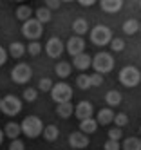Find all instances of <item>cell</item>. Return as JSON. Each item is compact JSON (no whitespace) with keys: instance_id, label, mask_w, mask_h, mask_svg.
<instances>
[{"instance_id":"60d3db41","label":"cell","mask_w":141,"mask_h":150,"mask_svg":"<svg viewBox=\"0 0 141 150\" xmlns=\"http://www.w3.org/2000/svg\"><path fill=\"white\" fill-rule=\"evenodd\" d=\"M4 137H6V134H4V130H0V145H2V141H4Z\"/></svg>"},{"instance_id":"d6986e66","label":"cell","mask_w":141,"mask_h":150,"mask_svg":"<svg viewBox=\"0 0 141 150\" xmlns=\"http://www.w3.org/2000/svg\"><path fill=\"white\" fill-rule=\"evenodd\" d=\"M71 71H72V67H71V63H69V62H58V63H56V67H54V72H56V76L62 78V80L69 78V76H71Z\"/></svg>"},{"instance_id":"5bb4252c","label":"cell","mask_w":141,"mask_h":150,"mask_svg":"<svg viewBox=\"0 0 141 150\" xmlns=\"http://www.w3.org/2000/svg\"><path fill=\"white\" fill-rule=\"evenodd\" d=\"M101 9L105 13H118V11H121V7H123V0H101L100 2Z\"/></svg>"},{"instance_id":"d6a6232c","label":"cell","mask_w":141,"mask_h":150,"mask_svg":"<svg viewBox=\"0 0 141 150\" xmlns=\"http://www.w3.org/2000/svg\"><path fill=\"white\" fill-rule=\"evenodd\" d=\"M111 49H112V52H121L125 49V42L121 38H114L111 42Z\"/></svg>"},{"instance_id":"f546056e","label":"cell","mask_w":141,"mask_h":150,"mask_svg":"<svg viewBox=\"0 0 141 150\" xmlns=\"http://www.w3.org/2000/svg\"><path fill=\"white\" fill-rule=\"evenodd\" d=\"M27 52H29V56H38L42 52V44H40V42H29Z\"/></svg>"},{"instance_id":"30bf717a","label":"cell","mask_w":141,"mask_h":150,"mask_svg":"<svg viewBox=\"0 0 141 150\" xmlns=\"http://www.w3.org/2000/svg\"><path fill=\"white\" fill-rule=\"evenodd\" d=\"M63 51H65V44L56 38V36H52L47 40V44H45V52H47V56L49 58H60L63 54Z\"/></svg>"},{"instance_id":"f6af8a7d","label":"cell","mask_w":141,"mask_h":150,"mask_svg":"<svg viewBox=\"0 0 141 150\" xmlns=\"http://www.w3.org/2000/svg\"><path fill=\"white\" fill-rule=\"evenodd\" d=\"M139 7H141V2H139Z\"/></svg>"},{"instance_id":"8d00e7d4","label":"cell","mask_w":141,"mask_h":150,"mask_svg":"<svg viewBox=\"0 0 141 150\" xmlns=\"http://www.w3.org/2000/svg\"><path fill=\"white\" fill-rule=\"evenodd\" d=\"M91 81H92V87H100V85L103 83V76L101 74H91Z\"/></svg>"},{"instance_id":"4fadbf2b","label":"cell","mask_w":141,"mask_h":150,"mask_svg":"<svg viewBox=\"0 0 141 150\" xmlns=\"http://www.w3.org/2000/svg\"><path fill=\"white\" fill-rule=\"evenodd\" d=\"M114 117H116V114H114V110L111 109V107L100 109V110H98V114H96V120H98V123H100V125H111L114 121Z\"/></svg>"},{"instance_id":"277c9868","label":"cell","mask_w":141,"mask_h":150,"mask_svg":"<svg viewBox=\"0 0 141 150\" xmlns=\"http://www.w3.org/2000/svg\"><path fill=\"white\" fill-rule=\"evenodd\" d=\"M92 69L96 71V74H107L114 69V58L111 52H98V54L92 58Z\"/></svg>"},{"instance_id":"d590c367","label":"cell","mask_w":141,"mask_h":150,"mask_svg":"<svg viewBox=\"0 0 141 150\" xmlns=\"http://www.w3.org/2000/svg\"><path fill=\"white\" fill-rule=\"evenodd\" d=\"M9 150H26V145H24V141H20V139H15V141H11Z\"/></svg>"},{"instance_id":"ee69618b","label":"cell","mask_w":141,"mask_h":150,"mask_svg":"<svg viewBox=\"0 0 141 150\" xmlns=\"http://www.w3.org/2000/svg\"><path fill=\"white\" fill-rule=\"evenodd\" d=\"M139 31H141V25H139Z\"/></svg>"},{"instance_id":"b9f144b4","label":"cell","mask_w":141,"mask_h":150,"mask_svg":"<svg viewBox=\"0 0 141 150\" xmlns=\"http://www.w3.org/2000/svg\"><path fill=\"white\" fill-rule=\"evenodd\" d=\"M0 107H2V98H0Z\"/></svg>"},{"instance_id":"44dd1931","label":"cell","mask_w":141,"mask_h":150,"mask_svg":"<svg viewBox=\"0 0 141 150\" xmlns=\"http://www.w3.org/2000/svg\"><path fill=\"white\" fill-rule=\"evenodd\" d=\"M9 56H13V58H22L27 52V47L24 44H20V42H13V44L9 45Z\"/></svg>"},{"instance_id":"3957f363","label":"cell","mask_w":141,"mask_h":150,"mask_svg":"<svg viewBox=\"0 0 141 150\" xmlns=\"http://www.w3.org/2000/svg\"><path fill=\"white\" fill-rule=\"evenodd\" d=\"M20 125H22V134H26L31 139H35L40 134H43V128H45L38 116H27Z\"/></svg>"},{"instance_id":"ffe728a7","label":"cell","mask_w":141,"mask_h":150,"mask_svg":"<svg viewBox=\"0 0 141 150\" xmlns=\"http://www.w3.org/2000/svg\"><path fill=\"white\" fill-rule=\"evenodd\" d=\"M72 33H76V36H83L85 33H89V24L85 18H76L72 22Z\"/></svg>"},{"instance_id":"5b68a950","label":"cell","mask_w":141,"mask_h":150,"mask_svg":"<svg viewBox=\"0 0 141 150\" xmlns=\"http://www.w3.org/2000/svg\"><path fill=\"white\" fill-rule=\"evenodd\" d=\"M51 98H52L54 103H58V105L69 103L71 98H72V87H71L69 83H65V81H60V83H56V85L52 87Z\"/></svg>"},{"instance_id":"74e56055","label":"cell","mask_w":141,"mask_h":150,"mask_svg":"<svg viewBox=\"0 0 141 150\" xmlns=\"http://www.w3.org/2000/svg\"><path fill=\"white\" fill-rule=\"evenodd\" d=\"M7 56H9V52H7L4 47H0V67H2L4 63L7 62Z\"/></svg>"},{"instance_id":"cb8c5ba5","label":"cell","mask_w":141,"mask_h":150,"mask_svg":"<svg viewBox=\"0 0 141 150\" xmlns=\"http://www.w3.org/2000/svg\"><path fill=\"white\" fill-rule=\"evenodd\" d=\"M72 112H74V109H72V103H71V101H69V103L56 105V114H58L60 117H63V120L71 117V116H72Z\"/></svg>"},{"instance_id":"ac0fdd59","label":"cell","mask_w":141,"mask_h":150,"mask_svg":"<svg viewBox=\"0 0 141 150\" xmlns=\"http://www.w3.org/2000/svg\"><path fill=\"white\" fill-rule=\"evenodd\" d=\"M121 100H123V96H121V92L119 91H116V89H112V91H108L107 94H105V101H107V105L111 107H118V105H121Z\"/></svg>"},{"instance_id":"7a4b0ae2","label":"cell","mask_w":141,"mask_h":150,"mask_svg":"<svg viewBox=\"0 0 141 150\" xmlns=\"http://www.w3.org/2000/svg\"><path fill=\"white\" fill-rule=\"evenodd\" d=\"M118 78H119V83L121 85L132 89V87H137L141 83V71L137 67H134V65H127V67H123L119 71Z\"/></svg>"},{"instance_id":"f35d334b","label":"cell","mask_w":141,"mask_h":150,"mask_svg":"<svg viewBox=\"0 0 141 150\" xmlns=\"http://www.w3.org/2000/svg\"><path fill=\"white\" fill-rule=\"evenodd\" d=\"M45 4H47V7H49V9H58V7L62 6L60 0H47Z\"/></svg>"},{"instance_id":"7bdbcfd3","label":"cell","mask_w":141,"mask_h":150,"mask_svg":"<svg viewBox=\"0 0 141 150\" xmlns=\"http://www.w3.org/2000/svg\"><path fill=\"white\" fill-rule=\"evenodd\" d=\"M139 134H141V128H139Z\"/></svg>"},{"instance_id":"6da1fadb","label":"cell","mask_w":141,"mask_h":150,"mask_svg":"<svg viewBox=\"0 0 141 150\" xmlns=\"http://www.w3.org/2000/svg\"><path fill=\"white\" fill-rule=\"evenodd\" d=\"M112 40H114L112 31L108 29L107 25L98 24V25H94V27L91 29V42H92L94 45H98V47H105V45H111Z\"/></svg>"},{"instance_id":"2e32d148","label":"cell","mask_w":141,"mask_h":150,"mask_svg":"<svg viewBox=\"0 0 141 150\" xmlns=\"http://www.w3.org/2000/svg\"><path fill=\"white\" fill-rule=\"evenodd\" d=\"M4 134L11 139V141H15V139H18V136L22 134V125L20 123H15V121H9L4 128Z\"/></svg>"},{"instance_id":"9a60e30c","label":"cell","mask_w":141,"mask_h":150,"mask_svg":"<svg viewBox=\"0 0 141 150\" xmlns=\"http://www.w3.org/2000/svg\"><path fill=\"white\" fill-rule=\"evenodd\" d=\"M72 65L78 69V71H87V69L92 65V58L87 54V52H83V54L72 58Z\"/></svg>"},{"instance_id":"d4e9b609","label":"cell","mask_w":141,"mask_h":150,"mask_svg":"<svg viewBox=\"0 0 141 150\" xmlns=\"http://www.w3.org/2000/svg\"><path fill=\"white\" fill-rule=\"evenodd\" d=\"M139 25H141V22H137V20H134V18H130V20H127V22L123 24V33L125 35H134V33H137L139 31Z\"/></svg>"},{"instance_id":"ab89813d","label":"cell","mask_w":141,"mask_h":150,"mask_svg":"<svg viewBox=\"0 0 141 150\" xmlns=\"http://www.w3.org/2000/svg\"><path fill=\"white\" fill-rule=\"evenodd\" d=\"M94 4H96L94 0H80V6H83V7H91Z\"/></svg>"},{"instance_id":"7402d4cb","label":"cell","mask_w":141,"mask_h":150,"mask_svg":"<svg viewBox=\"0 0 141 150\" xmlns=\"http://www.w3.org/2000/svg\"><path fill=\"white\" fill-rule=\"evenodd\" d=\"M31 15H33V9H31V6L22 4V6H18V7H16V18L20 20L22 24H24V22H27V20H31Z\"/></svg>"},{"instance_id":"52a82bcc","label":"cell","mask_w":141,"mask_h":150,"mask_svg":"<svg viewBox=\"0 0 141 150\" xmlns=\"http://www.w3.org/2000/svg\"><path fill=\"white\" fill-rule=\"evenodd\" d=\"M33 78V69L27 65V63H16V65L11 69V80H13L15 83H18V85H24V83H27L29 80Z\"/></svg>"},{"instance_id":"8992f818","label":"cell","mask_w":141,"mask_h":150,"mask_svg":"<svg viewBox=\"0 0 141 150\" xmlns=\"http://www.w3.org/2000/svg\"><path fill=\"white\" fill-rule=\"evenodd\" d=\"M43 33V25L38 22L36 18H31L27 22L22 24V35H24L29 42H38V38Z\"/></svg>"},{"instance_id":"f1b7e54d","label":"cell","mask_w":141,"mask_h":150,"mask_svg":"<svg viewBox=\"0 0 141 150\" xmlns=\"http://www.w3.org/2000/svg\"><path fill=\"white\" fill-rule=\"evenodd\" d=\"M52 87H54V83H52L49 78H42V80L38 81V91H42V92H51Z\"/></svg>"},{"instance_id":"8fae6325","label":"cell","mask_w":141,"mask_h":150,"mask_svg":"<svg viewBox=\"0 0 141 150\" xmlns=\"http://www.w3.org/2000/svg\"><path fill=\"white\" fill-rule=\"evenodd\" d=\"M74 114H76V117H78L80 121H85V120H91L92 117V114H94V107H92V103L91 101H80L78 105L74 107Z\"/></svg>"},{"instance_id":"ba28073f","label":"cell","mask_w":141,"mask_h":150,"mask_svg":"<svg viewBox=\"0 0 141 150\" xmlns=\"http://www.w3.org/2000/svg\"><path fill=\"white\" fill-rule=\"evenodd\" d=\"M0 110H2L6 116H16L22 110V100L16 98L15 94H7V96L2 98V107H0Z\"/></svg>"},{"instance_id":"7c38bea8","label":"cell","mask_w":141,"mask_h":150,"mask_svg":"<svg viewBox=\"0 0 141 150\" xmlns=\"http://www.w3.org/2000/svg\"><path fill=\"white\" fill-rule=\"evenodd\" d=\"M89 136H85L83 132H80V130H76V132H72L71 136H69V145L72 146V148H76V150H81V148H87L89 146Z\"/></svg>"},{"instance_id":"836d02e7","label":"cell","mask_w":141,"mask_h":150,"mask_svg":"<svg viewBox=\"0 0 141 150\" xmlns=\"http://www.w3.org/2000/svg\"><path fill=\"white\" fill-rule=\"evenodd\" d=\"M121 137H123V132H121V128L114 127V128H111V130H108V139H112V141H119Z\"/></svg>"},{"instance_id":"603a6c76","label":"cell","mask_w":141,"mask_h":150,"mask_svg":"<svg viewBox=\"0 0 141 150\" xmlns=\"http://www.w3.org/2000/svg\"><path fill=\"white\" fill-rule=\"evenodd\" d=\"M121 150H141V139L139 137H127V139H123Z\"/></svg>"},{"instance_id":"4dcf8cb0","label":"cell","mask_w":141,"mask_h":150,"mask_svg":"<svg viewBox=\"0 0 141 150\" xmlns=\"http://www.w3.org/2000/svg\"><path fill=\"white\" fill-rule=\"evenodd\" d=\"M36 98H38V89H33V87H27L26 91H24V100L26 101H36Z\"/></svg>"},{"instance_id":"83f0119b","label":"cell","mask_w":141,"mask_h":150,"mask_svg":"<svg viewBox=\"0 0 141 150\" xmlns=\"http://www.w3.org/2000/svg\"><path fill=\"white\" fill-rule=\"evenodd\" d=\"M76 85H78V89L81 91H87L92 87V81H91V74H80L78 78H76Z\"/></svg>"},{"instance_id":"1f68e13d","label":"cell","mask_w":141,"mask_h":150,"mask_svg":"<svg viewBox=\"0 0 141 150\" xmlns=\"http://www.w3.org/2000/svg\"><path fill=\"white\" fill-rule=\"evenodd\" d=\"M114 123H116V127H118V128H123L125 125H128V116H127L125 112H119V114H116V117H114Z\"/></svg>"},{"instance_id":"e575fe53","label":"cell","mask_w":141,"mask_h":150,"mask_svg":"<svg viewBox=\"0 0 141 150\" xmlns=\"http://www.w3.org/2000/svg\"><path fill=\"white\" fill-rule=\"evenodd\" d=\"M105 150H121V145H119V141H112V139H107L105 145H103Z\"/></svg>"},{"instance_id":"e0dca14e","label":"cell","mask_w":141,"mask_h":150,"mask_svg":"<svg viewBox=\"0 0 141 150\" xmlns=\"http://www.w3.org/2000/svg\"><path fill=\"white\" fill-rule=\"evenodd\" d=\"M98 127H100V123H98V120H85V121H80V132H83L85 136L89 134H94L98 130Z\"/></svg>"},{"instance_id":"4316f807","label":"cell","mask_w":141,"mask_h":150,"mask_svg":"<svg viewBox=\"0 0 141 150\" xmlns=\"http://www.w3.org/2000/svg\"><path fill=\"white\" fill-rule=\"evenodd\" d=\"M36 20L40 24H47L51 22V9L47 6H43V7H38L36 9Z\"/></svg>"},{"instance_id":"484cf974","label":"cell","mask_w":141,"mask_h":150,"mask_svg":"<svg viewBox=\"0 0 141 150\" xmlns=\"http://www.w3.org/2000/svg\"><path fill=\"white\" fill-rule=\"evenodd\" d=\"M60 136V130L56 125H47L45 128H43V137L47 139V141H56Z\"/></svg>"},{"instance_id":"9c48e42d","label":"cell","mask_w":141,"mask_h":150,"mask_svg":"<svg viewBox=\"0 0 141 150\" xmlns=\"http://www.w3.org/2000/svg\"><path fill=\"white\" fill-rule=\"evenodd\" d=\"M65 51H67L72 58L83 54V52H85V40L81 36H76V35L71 36L67 40V44H65Z\"/></svg>"}]
</instances>
